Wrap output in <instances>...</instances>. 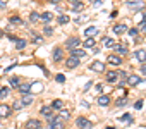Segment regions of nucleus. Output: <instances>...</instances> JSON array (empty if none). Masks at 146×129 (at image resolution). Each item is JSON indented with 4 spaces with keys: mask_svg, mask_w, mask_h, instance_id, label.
<instances>
[{
    "mask_svg": "<svg viewBox=\"0 0 146 129\" xmlns=\"http://www.w3.org/2000/svg\"><path fill=\"white\" fill-rule=\"evenodd\" d=\"M65 47H67L69 50H74V48L81 47V40H79V38H76V36H70V38H67V40H65Z\"/></svg>",
    "mask_w": 146,
    "mask_h": 129,
    "instance_id": "f257e3e1",
    "label": "nucleus"
},
{
    "mask_svg": "<svg viewBox=\"0 0 146 129\" xmlns=\"http://www.w3.org/2000/svg\"><path fill=\"white\" fill-rule=\"evenodd\" d=\"M76 126H78L79 129H91V127H93V122L88 120L86 117H79V119L76 120Z\"/></svg>",
    "mask_w": 146,
    "mask_h": 129,
    "instance_id": "f03ea898",
    "label": "nucleus"
},
{
    "mask_svg": "<svg viewBox=\"0 0 146 129\" xmlns=\"http://www.w3.org/2000/svg\"><path fill=\"white\" fill-rule=\"evenodd\" d=\"M50 129H65L64 119H60V117H57V115H55V119L50 122Z\"/></svg>",
    "mask_w": 146,
    "mask_h": 129,
    "instance_id": "7ed1b4c3",
    "label": "nucleus"
},
{
    "mask_svg": "<svg viewBox=\"0 0 146 129\" xmlns=\"http://www.w3.org/2000/svg\"><path fill=\"white\" fill-rule=\"evenodd\" d=\"M11 112H12V108H11L7 103H2V105H0V119H7V117L11 115Z\"/></svg>",
    "mask_w": 146,
    "mask_h": 129,
    "instance_id": "20e7f679",
    "label": "nucleus"
},
{
    "mask_svg": "<svg viewBox=\"0 0 146 129\" xmlns=\"http://www.w3.org/2000/svg\"><path fill=\"white\" fill-rule=\"evenodd\" d=\"M90 69H91V71H95V72H103V71H105V64H103V62H100V60H95L91 66H90Z\"/></svg>",
    "mask_w": 146,
    "mask_h": 129,
    "instance_id": "39448f33",
    "label": "nucleus"
},
{
    "mask_svg": "<svg viewBox=\"0 0 146 129\" xmlns=\"http://www.w3.org/2000/svg\"><path fill=\"white\" fill-rule=\"evenodd\" d=\"M108 64H112V66H120L122 64V57L120 55H117V53H112V55H108Z\"/></svg>",
    "mask_w": 146,
    "mask_h": 129,
    "instance_id": "423d86ee",
    "label": "nucleus"
},
{
    "mask_svg": "<svg viewBox=\"0 0 146 129\" xmlns=\"http://www.w3.org/2000/svg\"><path fill=\"white\" fill-rule=\"evenodd\" d=\"M26 129H41V122L38 119H29L26 122Z\"/></svg>",
    "mask_w": 146,
    "mask_h": 129,
    "instance_id": "0eeeda50",
    "label": "nucleus"
},
{
    "mask_svg": "<svg viewBox=\"0 0 146 129\" xmlns=\"http://www.w3.org/2000/svg\"><path fill=\"white\" fill-rule=\"evenodd\" d=\"M65 66H67V69H76V67L79 66V59H74V57H69V59L65 60Z\"/></svg>",
    "mask_w": 146,
    "mask_h": 129,
    "instance_id": "6e6552de",
    "label": "nucleus"
},
{
    "mask_svg": "<svg viewBox=\"0 0 146 129\" xmlns=\"http://www.w3.org/2000/svg\"><path fill=\"white\" fill-rule=\"evenodd\" d=\"M134 60L144 64V62H146V50H136V53H134Z\"/></svg>",
    "mask_w": 146,
    "mask_h": 129,
    "instance_id": "1a4fd4ad",
    "label": "nucleus"
},
{
    "mask_svg": "<svg viewBox=\"0 0 146 129\" xmlns=\"http://www.w3.org/2000/svg\"><path fill=\"white\" fill-rule=\"evenodd\" d=\"M70 57H74V59H84L86 52L81 50V48H74V50H70Z\"/></svg>",
    "mask_w": 146,
    "mask_h": 129,
    "instance_id": "9d476101",
    "label": "nucleus"
},
{
    "mask_svg": "<svg viewBox=\"0 0 146 129\" xmlns=\"http://www.w3.org/2000/svg\"><path fill=\"white\" fill-rule=\"evenodd\" d=\"M127 83H129L131 86H137V84L141 83V78L136 76V74H129V76H127Z\"/></svg>",
    "mask_w": 146,
    "mask_h": 129,
    "instance_id": "9b49d317",
    "label": "nucleus"
},
{
    "mask_svg": "<svg viewBox=\"0 0 146 129\" xmlns=\"http://www.w3.org/2000/svg\"><path fill=\"white\" fill-rule=\"evenodd\" d=\"M125 5H127L129 9H132V11H139V9H141V7L144 5V2H141V0H137V2H127Z\"/></svg>",
    "mask_w": 146,
    "mask_h": 129,
    "instance_id": "f8f14e48",
    "label": "nucleus"
},
{
    "mask_svg": "<svg viewBox=\"0 0 146 129\" xmlns=\"http://www.w3.org/2000/svg\"><path fill=\"white\" fill-rule=\"evenodd\" d=\"M113 33L115 35H124V33H127V26L125 24H115L113 26Z\"/></svg>",
    "mask_w": 146,
    "mask_h": 129,
    "instance_id": "ddd939ff",
    "label": "nucleus"
},
{
    "mask_svg": "<svg viewBox=\"0 0 146 129\" xmlns=\"http://www.w3.org/2000/svg\"><path fill=\"white\" fill-rule=\"evenodd\" d=\"M113 47H115V50H117V55H125V53H127V47H125L124 43H115Z\"/></svg>",
    "mask_w": 146,
    "mask_h": 129,
    "instance_id": "4468645a",
    "label": "nucleus"
},
{
    "mask_svg": "<svg viewBox=\"0 0 146 129\" xmlns=\"http://www.w3.org/2000/svg\"><path fill=\"white\" fill-rule=\"evenodd\" d=\"M52 59H53V62H58V60H62V48H60V47H57V48H53V53H52Z\"/></svg>",
    "mask_w": 146,
    "mask_h": 129,
    "instance_id": "2eb2a0df",
    "label": "nucleus"
},
{
    "mask_svg": "<svg viewBox=\"0 0 146 129\" xmlns=\"http://www.w3.org/2000/svg\"><path fill=\"white\" fill-rule=\"evenodd\" d=\"M108 103H110V96L108 95H100L98 96V105L100 107H107Z\"/></svg>",
    "mask_w": 146,
    "mask_h": 129,
    "instance_id": "dca6fc26",
    "label": "nucleus"
},
{
    "mask_svg": "<svg viewBox=\"0 0 146 129\" xmlns=\"http://www.w3.org/2000/svg\"><path fill=\"white\" fill-rule=\"evenodd\" d=\"M117 79H119V72H117V71H110V72L107 74V81H108V83H115Z\"/></svg>",
    "mask_w": 146,
    "mask_h": 129,
    "instance_id": "f3484780",
    "label": "nucleus"
},
{
    "mask_svg": "<svg viewBox=\"0 0 146 129\" xmlns=\"http://www.w3.org/2000/svg\"><path fill=\"white\" fill-rule=\"evenodd\" d=\"M50 107H52L53 110H62V108H64V102L57 98V100H53V102H52V105H50Z\"/></svg>",
    "mask_w": 146,
    "mask_h": 129,
    "instance_id": "a211bd4d",
    "label": "nucleus"
},
{
    "mask_svg": "<svg viewBox=\"0 0 146 129\" xmlns=\"http://www.w3.org/2000/svg\"><path fill=\"white\" fill-rule=\"evenodd\" d=\"M40 114H41V115H45V117H48V115H52V114H53V108H52V107H48V105H45V107H41V108H40Z\"/></svg>",
    "mask_w": 146,
    "mask_h": 129,
    "instance_id": "6ab92c4d",
    "label": "nucleus"
},
{
    "mask_svg": "<svg viewBox=\"0 0 146 129\" xmlns=\"http://www.w3.org/2000/svg\"><path fill=\"white\" fill-rule=\"evenodd\" d=\"M40 19H41L43 23H50V21L53 19V14H52V12H43V14L40 16Z\"/></svg>",
    "mask_w": 146,
    "mask_h": 129,
    "instance_id": "aec40b11",
    "label": "nucleus"
},
{
    "mask_svg": "<svg viewBox=\"0 0 146 129\" xmlns=\"http://www.w3.org/2000/svg\"><path fill=\"white\" fill-rule=\"evenodd\" d=\"M21 103H23V107L31 105V103H33V96H31V95H24V96H23V100H21Z\"/></svg>",
    "mask_w": 146,
    "mask_h": 129,
    "instance_id": "412c9836",
    "label": "nucleus"
},
{
    "mask_svg": "<svg viewBox=\"0 0 146 129\" xmlns=\"http://www.w3.org/2000/svg\"><path fill=\"white\" fill-rule=\"evenodd\" d=\"M69 21H70V17L65 16V14H60V16L57 17V23H58V24H67Z\"/></svg>",
    "mask_w": 146,
    "mask_h": 129,
    "instance_id": "4be33fe9",
    "label": "nucleus"
},
{
    "mask_svg": "<svg viewBox=\"0 0 146 129\" xmlns=\"http://www.w3.org/2000/svg\"><path fill=\"white\" fill-rule=\"evenodd\" d=\"M96 33H98V29H96V28H88V29L84 31L86 38H93V36H96Z\"/></svg>",
    "mask_w": 146,
    "mask_h": 129,
    "instance_id": "5701e85b",
    "label": "nucleus"
},
{
    "mask_svg": "<svg viewBox=\"0 0 146 129\" xmlns=\"http://www.w3.org/2000/svg\"><path fill=\"white\" fill-rule=\"evenodd\" d=\"M41 90H43V84L41 83H33L31 88H29V91H35V93H40Z\"/></svg>",
    "mask_w": 146,
    "mask_h": 129,
    "instance_id": "b1692460",
    "label": "nucleus"
},
{
    "mask_svg": "<svg viewBox=\"0 0 146 129\" xmlns=\"http://www.w3.org/2000/svg\"><path fill=\"white\" fill-rule=\"evenodd\" d=\"M83 47H86V48H95V38H86L84 43H83Z\"/></svg>",
    "mask_w": 146,
    "mask_h": 129,
    "instance_id": "393cba45",
    "label": "nucleus"
},
{
    "mask_svg": "<svg viewBox=\"0 0 146 129\" xmlns=\"http://www.w3.org/2000/svg\"><path fill=\"white\" fill-rule=\"evenodd\" d=\"M16 48H17V50H23V48H26V40H23V38H17V40H16Z\"/></svg>",
    "mask_w": 146,
    "mask_h": 129,
    "instance_id": "a878e982",
    "label": "nucleus"
},
{
    "mask_svg": "<svg viewBox=\"0 0 146 129\" xmlns=\"http://www.w3.org/2000/svg\"><path fill=\"white\" fill-rule=\"evenodd\" d=\"M29 88H31V84H19V88H17V90H19L21 93L28 95V93H29Z\"/></svg>",
    "mask_w": 146,
    "mask_h": 129,
    "instance_id": "bb28decb",
    "label": "nucleus"
},
{
    "mask_svg": "<svg viewBox=\"0 0 146 129\" xmlns=\"http://www.w3.org/2000/svg\"><path fill=\"white\" fill-rule=\"evenodd\" d=\"M103 45H105L107 48H112V47L115 45V41H113L112 38H103Z\"/></svg>",
    "mask_w": 146,
    "mask_h": 129,
    "instance_id": "cd10ccee",
    "label": "nucleus"
},
{
    "mask_svg": "<svg viewBox=\"0 0 146 129\" xmlns=\"http://www.w3.org/2000/svg\"><path fill=\"white\" fill-rule=\"evenodd\" d=\"M9 84H11L12 88H19V84H21V83H19V78H11V79H9Z\"/></svg>",
    "mask_w": 146,
    "mask_h": 129,
    "instance_id": "c85d7f7f",
    "label": "nucleus"
},
{
    "mask_svg": "<svg viewBox=\"0 0 146 129\" xmlns=\"http://www.w3.org/2000/svg\"><path fill=\"white\" fill-rule=\"evenodd\" d=\"M29 21H31V23H38V21H40V14H38V12H31V14H29Z\"/></svg>",
    "mask_w": 146,
    "mask_h": 129,
    "instance_id": "c756f323",
    "label": "nucleus"
},
{
    "mask_svg": "<svg viewBox=\"0 0 146 129\" xmlns=\"http://www.w3.org/2000/svg\"><path fill=\"white\" fill-rule=\"evenodd\" d=\"M119 120H120V122H131V120H132V115H131V114H124L122 117H119Z\"/></svg>",
    "mask_w": 146,
    "mask_h": 129,
    "instance_id": "7c9ffc66",
    "label": "nucleus"
},
{
    "mask_svg": "<svg viewBox=\"0 0 146 129\" xmlns=\"http://www.w3.org/2000/svg\"><path fill=\"white\" fill-rule=\"evenodd\" d=\"M9 21H11V23H14V24H19V26L23 24L21 17H17V16H11V17H9Z\"/></svg>",
    "mask_w": 146,
    "mask_h": 129,
    "instance_id": "2f4dec72",
    "label": "nucleus"
},
{
    "mask_svg": "<svg viewBox=\"0 0 146 129\" xmlns=\"http://www.w3.org/2000/svg\"><path fill=\"white\" fill-rule=\"evenodd\" d=\"M119 78H120V86H122V84L127 81V72H124V71H122V72H119Z\"/></svg>",
    "mask_w": 146,
    "mask_h": 129,
    "instance_id": "473e14b6",
    "label": "nucleus"
},
{
    "mask_svg": "<svg viewBox=\"0 0 146 129\" xmlns=\"http://www.w3.org/2000/svg\"><path fill=\"white\" fill-rule=\"evenodd\" d=\"M9 96V88H0V98H7Z\"/></svg>",
    "mask_w": 146,
    "mask_h": 129,
    "instance_id": "72a5a7b5",
    "label": "nucleus"
},
{
    "mask_svg": "<svg viewBox=\"0 0 146 129\" xmlns=\"http://www.w3.org/2000/svg\"><path fill=\"white\" fill-rule=\"evenodd\" d=\"M43 33H45L46 36H52V35H53V28H52V26H45V29H43Z\"/></svg>",
    "mask_w": 146,
    "mask_h": 129,
    "instance_id": "f704fd0d",
    "label": "nucleus"
},
{
    "mask_svg": "<svg viewBox=\"0 0 146 129\" xmlns=\"http://www.w3.org/2000/svg\"><path fill=\"white\" fill-rule=\"evenodd\" d=\"M33 41H35L36 45H41V43H43V38L38 36V35H33Z\"/></svg>",
    "mask_w": 146,
    "mask_h": 129,
    "instance_id": "c9c22d12",
    "label": "nucleus"
},
{
    "mask_svg": "<svg viewBox=\"0 0 146 129\" xmlns=\"http://www.w3.org/2000/svg\"><path fill=\"white\" fill-rule=\"evenodd\" d=\"M12 108H14V110H19V108H23V103H21V100H16V102H14V105H12Z\"/></svg>",
    "mask_w": 146,
    "mask_h": 129,
    "instance_id": "e433bc0d",
    "label": "nucleus"
},
{
    "mask_svg": "<svg viewBox=\"0 0 146 129\" xmlns=\"http://www.w3.org/2000/svg\"><path fill=\"white\" fill-rule=\"evenodd\" d=\"M137 31H146V19L141 21V24L137 26Z\"/></svg>",
    "mask_w": 146,
    "mask_h": 129,
    "instance_id": "4c0bfd02",
    "label": "nucleus"
},
{
    "mask_svg": "<svg viewBox=\"0 0 146 129\" xmlns=\"http://www.w3.org/2000/svg\"><path fill=\"white\" fill-rule=\"evenodd\" d=\"M81 2H83V0H67V4H70V7H74V5H78Z\"/></svg>",
    "mask_w": 146,
    "mask_h": 129,
    "instance_id": "58836bf2",
    "label": "nucleus"
},
{
    "mask_svg": "<svg viewBox=\"0 0 146 129\" xmlns=\"http://www.w3.org/2000/svg\"><path fill=\"white\" fill-rule=\"evenodd\" d=\"M84 21H88V17H86V16H79V17L76 19V23H78V24H81V23H84Z\"/></svg>",
    "mask_w": 146,
    "mask_h": 129,
    "instance_id": "ea45409f",
    "label": "nucleus"
},
{
    "mask_svg": "<svg viewBox=\"0 0 146 129\" xmlns=\"http://www.w3.org/2000/svg\"><path fill=\"white\" fill-rule=\"evenodd\" d=\"M127 33H129L131 36H136V35H137L139 31H137V28H132V29H127Z\"/></svg>",
    "mask_w": 146,
    "mask_h": 129,
    "instance_id": "a19ab883",
    "label": "nucleus"
},
{
    "mask_svg": "<svg viewBox=\"0 0 146 129\" xmlns=\"http://www.w3.org/2000/svg\"><path fill=\"white\" fill-rule=\"evenodd\" d=\"M55 79H57V83H64V81H65V76H64V74H57Z\"/></svg>",
    "mask_w": 146,
    "mask_h": 129,
    "instance_id": "79ce46f5",
    "label": "nucleus"
},
{
    "mask_svg": "<svg viewBox=\"0 0 146 129\" xmlns=\"http://www.w3.org/2000/svg\"><path fill=\"white\" fill-rule=\"evenodd\" d=\"M125 103H127V102H125L124 98H119V100H117V107H124Z\"/></svg>",
    "mask_w": 146,
    "mask_h": 129,
    "instance_id": "37998d69",
    "label": "nucleus"
},
{
    "mask_svg": "<svg viewBox=\"0 0 146 129\" xmlns=\"http://www.w3.org/2000/svg\"><path fill=\"white\" fill-rule=\"evenodd\" d=\"M60 119H69V112L67 110H62L60 112Z\"/></svg>",
    "mask_w": 146,
    "mask_h": 129,
    "instance_id": "c03bdc74",
    "label": "nucleus"
},
{
    "mask_svg": "<svg viewBox=\"0 0 146 129\" xmlns=\"http://www.w3.org/2000/svg\"><path fill=\"white\" fill-rule=\"evenodd\" d=\"M134 108H136V110L143 108V102H141V100H139V102H136V103H134Z\"/></svg>",
    "mask_w": 146,
    "mask_h": 129,
    "instance_id": "a18cd8bd",
    "label": "nucleus"
},
{
    "mask_svg": "<svg viewBox=\"0 0 146 129\" xmlns=\"http://www.w3.org/2000/svg\"><path fill=\"white\" fill-rule=\"evenodd\" d=\"M141 72L146 76V62H144V64H141Z\"/></svg>",
    "mask_w": 146,
    "mask_h": 129,
    "instance_id": "49530a36",
    "label": "nucleus"
},
{
    "mask_svg": "<svg viewBox=\"0 0 146 129\" xmlns=\"http://www.w3.org/2000/svg\"><path fill=\"white\" fill-rule=\"evenodd\" d=\"M48 2H50V4H58L60 0H48Z\"/></svg>",
    "mask_w": 146,
    "mask_h": 129,
    "instance_id": "de8ad7c7",
    "label": "nucleus"
},
{
    "mask_svg": "<svg viewBox=\"0 0 146 129\" xmlns=\"http://www.w3.org/2000/svg\"><path fill=\"white\" fill-rule=\"evenodd\" d=\"M5 5V2H4V0H0V7H4Z\"/></svg>",
    "mask_w": 146,
    "mask_h": 129,
    "instance_id": "09e8293b",
    "label": "nucleus"
},
{
    "mask_svg": "<svg viewBox=\"0 0 146 129\" xmlns=\"http://www.w3.org/2000/svg\"><path fill=\"white\" fill-rule=\"evenodd\" d=\"M91 2H93V4H100V0H91Z\"/></svg>",
    "mask_w": 146,
    "mask_h": 129,
    "instance_id": "8fccbe9b",
    "label": "nucleus"
},
{
    "mask_svg": "<svg viewBox=\"0 0 146 129\" xmlns=\"http://www.w3.org/2000/svg\"><path fill=\"white\" fill-rule=\"evenodd\" d=\"M107 129H115V127L113 126H107Z\"/></svg>",
    "mask_w": 146,
    "mask_h": 129,
    "instance_id": "3c124183",
    "label": "nucleus"
}]
</instances>
